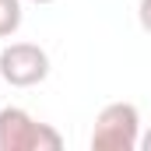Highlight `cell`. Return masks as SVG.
Masks as SVG:
<instances>
[{
	"mask_svg": "<svg viewBox=\"0 0 151 151\" xmlns=\"http://www.w3.org/2000/svg\"><path fill=\"white\" fill-rule=\"evenodd\" d=\"M32 4H53V0H32Z\"/></svg>",
	"mask_w": 151,
	"mask_h": 151,
	"instance_id": "cell-7",
	"label": "cell"
},
{
	"mask_svg": "<svg viewBox=\"0 0 151 151\" xmlns=\"http://www.w3.org/2000/svg\"><path fill=\"white\" fill-rule=\"evenodd\" d=\"M49 77V53L35 42H11L0 49V81L11 88H35Z\"/></svg>",
	"mask_w": 151,
	"mask_h": 151,
	"instance_id": "cell-3",
	"label": "cell"
},
{
	"mask_svg": "<svg viewBox=\"0 0 151 151\" xmlns=\"http://www.w3.org/2000/svg\"><path fill=\"white\" fill-rule=\"evenodd\" d=\"M95 151H134L141 148V113L134 102H109L91 127Z\"/></svg>",
	"mask_w": 151,
	"mask_h": 151,
	"instance_id": "cell-1",
	"label": "cell"
},
{
	"mask_svg": "<svg viewBox=\"0 0 151 151\" xmlns=\"http://www.w3.org/2000/svg\"><path fill=\"white\" fill-rule=\"evenodd\" d=\"M21 28V0H0V39H11Z\"/></svg>",
	"mask_w": 151,
	"mask_h": 151,
	"instance_id": "cell-4",
	"label": "cell"
},
{
	"mask_svg": "<svg viewBox=\"0 0 151 151\" xmlns=\"http://www.w3.org/2000/svg\"><path fill=\"white\" fill-rule=\"evenodd\" d=\"M141 148H144V151H151V130L144 134V137H141Z\"/></svg>",
	"mask_w": 151,
	"mask_h": 151,
	"instance_id": "cell-6",
	"label": "cell"
},
{
	"mask_svg": "<svg viewBox=\"0 0 151 151\" xmlns=\"http://www.w3.org/2000/svg\"><path fill=\"white\" fill-rule=\"evenodd\" d=\"M137 21H141V28L151 35V0H141L137 4Z\"/></svg>",
	"mask_w": 151,
	"mask_h": 151,
	"instance_id": "cell-5",
	"label": "cell"
},
{
	"mask_svg": "<svg viewBox=\"0 0 151 151\" xmlns=\"http://www.w3.org/2000/svg\"><path fill=\"white\" fill-rule=\"evenodd\" d=\"M60 148H63V137L49 123L32 119L18 106L0 109V151H60Z\"/></svg>",
	"mask_w": 151,
	"mask_h": 151,
	"instance_id": "cell-2",
	"label": "cell"
}]
</instances>
